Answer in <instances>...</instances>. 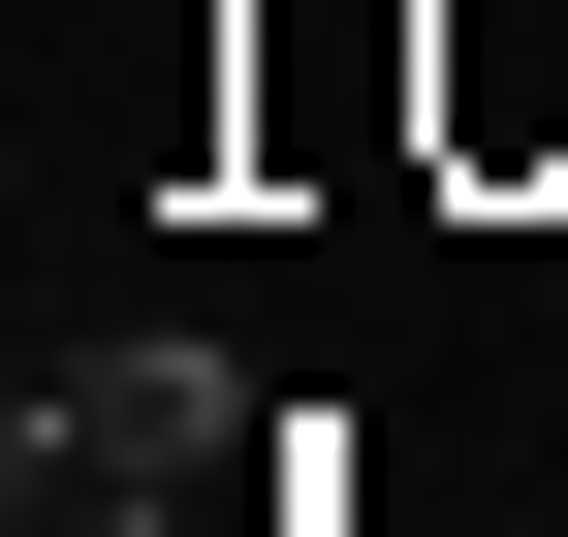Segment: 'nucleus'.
Segmentation results:
<instances>
[{
	"mask_svg": "<svg viewBox=\"0 0 568 537\" xmlns=\"http://www.w3.org/2000/svg\"><path fill=\"white\" fill-rule=\"evenodd\" d=\"M410 159L443 190H568V0H410Z\"/></svg>",
	"mask_w": 568,
	"mask_h": 537,
	"instance_id": "obj_1",
	"label": "nucleus"
},
{
	"mask_svg": "<svg viewBox=\"0 0 568 537\" xmlns=\"http://www.w3.org/2000/svg\"><path fill=\"white\" fill-rule=\"evenodd\" d=\"M32 443H95V475H284V379L159 316V348H63V379H32Z\"/></svg>",
	"mask_w": 568,
	"mask_h": 537,
	"instance_id": "obj_2",
	"label": "nucleus"
},
{
	"mask_svg": "<svg viewBox=\"0 0 568 537\" xmlns=\"http://www.w3.org/2000/svg\"><path fill=\"white\" fill-rule=\"evenodd\" d=\"M0 475H32L0 537H222V475H95V443H0Z\"/></svg>",
	"mask_w": 568,
	"mask_h": 537,
	"instance_id": "obj_3",
	"label": "nucleus"
}]
</instances>
